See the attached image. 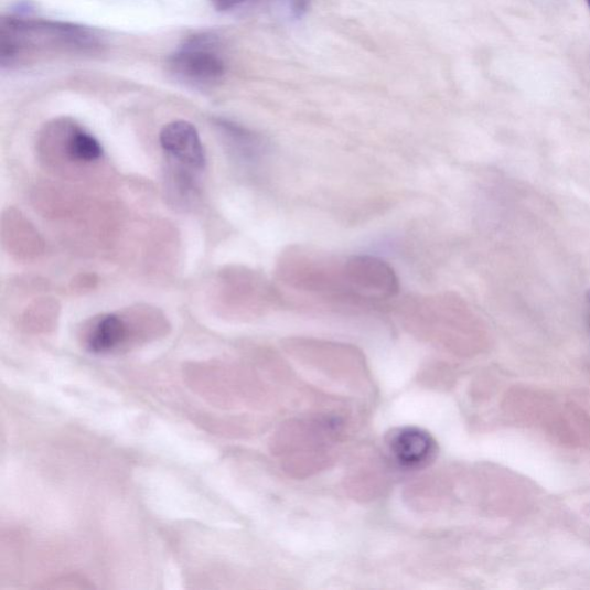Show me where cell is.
<instances>
[{"instance_id":"obj_4","label":"cell","mask_w":590,"mask_h":590,"mask_svg":"<svg viewBox=\"0 0 590 590\" xmlns=\"http://www.w3.org/2000/svg\"><path fill=\"white\" fill-rule=\"evenodd\" d=\"M160 141L179 165L196 171L204 168V149L192 124L184 120L168 124L161 132Z\"/></svg>"},{"instance_id":"obj_6","label":"cell","mask_w":590,"mask_h":590,"mask_svg":"<svg viewBox=\"0 0 590 590\" xmlns=\"http://www.w3.org/2000/svg\"><path fill=\"white\" fill-rule=\"evenodd\" d=\"M67 151L72 160L87 163L98 160L103 153L99 142L83 131H74L71 135L67 141Z\"/></svg>"},{"instance_id":"obj_7","label":"cell","mask_w":590,"mask_h":590,"mask_svg":"<svg viewBox=\"0 0 590 590\" xmlns=\"http://www.w3.org/2000/svg\"><path fill=\"white\" fill-rule=\"evenodd\" d=\"M247 2L249 0H212V4L218 11L234 10Z\"/></svg>"},{"instance_id":"obj_10","label":"cell","mask_w":590,"mask_h":590,"mask_svg":"<svg viewBox=\"0 0 590 590\" xmlns=\"http://www.w3.org/2000/svg\"><path fill=\"white\" fill-rule=\"evenodd\" d=\"M587 4H588V8L590 10V0H586Z\"/></svg>"},{"instance_id":"obj_3","label":"cell","mask_w":590,"mask_h":590,"mask_svg":"<svg viewBox=\"0 0 590 590\" xmlns=\"http://www.w3.org/2000/svg\"><path fill=\"white\" fill-rule=\"evenodd\" d=\"M388 446L396 463L406 470L428 466L439 452L432 436L417 427L394 430L389 435Z\"/></svg>"},{"instance_id":"obj_2","label":"cell","mask_w":590,"mask_h":590,"mask_svg":"<svg viewBox=\"0 0 590 590\" xmlns=\"http://www.w3.org/2000/svg\"><path fill=\"white\" fill-rule=\"evenodd\" d=\"M178 79L195 87H212L222 82L226 72L224 60L207 41L191 42L169 61Z\"/></svg>"},{"instance_id":"obj_9","label":"cell","mask_w":590,"mask_h":590,"mask_svg":"<svg viewBox=\"0 0 590 590\" xmlns=\"http://www.w3.org/2000/svg\"><path fill=\"white\" fill-rule=\"evenodd\" d=\"M587 302L590 304V290L587 292Z\"/></svg>"},{"instance_id":"obj_5","label":"cell","mask_w":590,"mask_h":590,"mask_svg":"<svg viewBox=\"0 0 590 590\" xmlns=\"http://www.w3.org/2000/svg\"><path fill=\"white\" fill-rule=\"evenodd\" d=\"M128 330L124 320L110 314L98 319L86 337L87 348L96 354L117 350L127 340Z\"/></svg>"},{"instance_id":"obj_1","label":"cell","mask_w":590,"mask_h":590,"mask_svg":"<svg viewBox=\"0 0 590 590\" xmlns=\"http://www.w3.org/2000/svg\"><path fill=\"white\" fill-rule=\"evenodd\" d=\"M348 291L367 299L387 300L399 292V279L395 270L375 256L357 255L343 267Z\"/></svg>"},{"instance_id":"obj_8","label":"cell","mask_w":590,"mask_h":590,"mask_svg":"<svg viewBox=\"0 0 590 590\" xmlns=\"http://www.w3.org/2000/svg\"><path fill=\"white\" fill-rule=\"evenodd\" d=\"M305 9V0H294V11L300 13Z\"/></svg>"}]
</instances>
